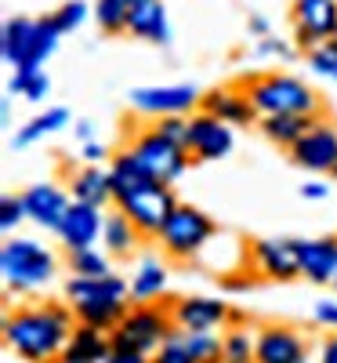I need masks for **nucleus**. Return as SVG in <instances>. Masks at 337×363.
<instances>
[{
  "mask_svg": "<svg viewBox=\"0 0 337 363\" xmlns=\"http://www.w3.org/2000/svg\"><path fill=\"white\" fill-rule=\"evenodd\" d=\"M76 330L69 301H33L4 313V345L25 363H58Z\"/></svg>",
  "mask_w": 337,
  "mask_h": 363,
  "instance_id": "nucleus-1",
  "label": "nucleus"
},
{
  "mask_svg": "<svg viewBox=\"0 0 337 363\" xmlns=\"http://www.w3.org/2000/svg\"><path fill=\"white\" fill-rule=\"evenodd\" d=\"M66 301L76 313V323L84 327H98L105 335L120 327V320L127 316L131 301V284L113 277H69L66 280Z\"/></svg>",
  "mask_w": 337,
  "mask_h": 363,
  "instance_id": "nucleus-2",
  "label": "nucleus"
},
{
  "mask_svg": "<svg viewBox=\"0 0 337 363\" xmlns=\"http://www.w3.org/2000/svg\"><path fill=\"white\" fill-rule=\"evenodd\" d=\"M239 87L251 95L258 116H323V102L316 95V87H309L294 73H251L243 77Z\"/></svg>",
  "mask_w": 337,
  "mask_h": 363,
  "instance_id": "nucleus-3",
  "label": "nucleus"
},
{
  "mask_svg": "<svg viewBox=\"0 0 337 363\" xmlns=\"http://www.w3.org/2000/svg\"><path fill=\"white\" fill-rule=\"evenodd\" d=\"M0 272H4L8 291L33 294V291H40L55 280L58 258L40 244V240L11 236V240H4V247H0Z\"/></svg>",
  "mask_w": 337,
  "mask_h": 363,
  "instance_id": "nucleus-4",
  "label": "nucleus"
},
{
  "mask_svg": "<svg viewBox=\"0 0 337 363\" xmlns=\"http://www.w3.org/2000/svg\"><path fill=\"white\" fill-rule=\"evenodd\" d=\"M174 335H178V327L171 320V309L149 301V306H131L127 309V316L120 320V327L109 335V342H113V349H127V352H138V356L152 359Z\"/></svg>",
  "mask_w": 337,
  "mask_h": 363,
  "instance_id": "nucleus-5",
  "label": "nucleus"
},
{
  "mask_svg": "<svg viewBox=\"0 0 337 363\" xmlns=\"http://www.w3.org/2000/svg\"><path fill=\"white\" fill-rule=\"evenodd\" d=\"M214 236H218V225H214V218L207 211H200L193 203H178L174 215L167 218V225L160 229L156 244L171 262H196L210 247Z\"/></svg>",
  "mask_w": 337,
  "mask_h": 363,
  "instance_id": "nucleus-6",
  "label": "nucleus"
},
{
  "mask_svg": "<svg viewBox=\"0 0 337 363\" xmlns=\"http://www.w3.org/2000/svg\"><path fill=\"white\" fill-rule=\"evenodd\" d=\"M113 203H116V211H124V215L135 222V229L142 236L156 240L181 200L174 196L171 186H164V182H142V186H135L127 193H116Z\"/></svg>",
  "mask_w": 337,
  "mask_h": 363,
  "instance_id": "nucleus-7",
  "label": "nucleus"
},
{
  "mask_svg": "<svg viewBox=\"0 0 337 363\" xmlns=\"http://www.w3.org/2000/svg\"><path fill=\"white\" fill-rule=\"evenodd\" d=\"M127 153L149 171V178L164 182V186H174V182L189 171L193 153L185 145H174L171 138H164L156 128H145L127 142Z\"/></svg>",
  "mask_w": 337,
  "mask_h": 363,
  "instance_id": "nucleus-8",
  "label": "nucleus"
},
{
  "mask_svg": "<svg viewBox=\"0 0 337 363\" xmlns=\"http://www.w3.org/2000/svg\"><path fill=\"white\" fill-rule=\"evenodd\" d=\"M171 320L181 335H214L218 327L232 323V309L225 298H210V294H181L171 301Z\"/></svg>",
  "mask_w": 337,
  "mask_h": 363,
  "instance_id": "nucleus-9",
  "label": "nucleus"
},
{
  "mask_svg": "<svg viewBox=\"0 0 337 363\" xmlns=\"http://www.w3.org/2000/svg\"><path fill=\"white\" fill-rule=\"evenodd\" d=\"M127 102L135 113L160 120V116H189L203 102V95L193 84H156V87H135Z\"/></svg>",
  "mask_w": 337,
  "mask_h": 363,
  "instance_id": "nucleus-10",
  "label": "nucleus"
},
{
  "mask_svg": "<svg viewBox=\"0 0 337 363\" xmlns=\"http://www.w3.org/2000/svg\"><path fill=\"white\" fill-rule=\"evenodd\" d=\"M294 44L297 51H312L337 33V0H294Z\"/></svg>",
  "mask_w": 337,
  "mask_h": 363,
  "instance_id": "nucleus-11",
  "label": "nucleus"
},
{
  "mask_svg": "<svg viewBox=\"0 0 337 363\" xmlns=\"http://www.w3.org/2000/svg\"><path fill=\"white\" fill-rule=\"evenodd\" d=\"M251 262L258 269V277L275 280V284H287L301 277V265H297V240L294 236H261L251 244Z\"/></svg>",
  "mask_w": 337,
  "mask_h": 363,
  "instance_id": "nucleus-12",
  "label": "nucleus"
},
{
  "mask_svg": "<svg viewBox=\"0 0 337 363\" xmlns=\"http://www.w3.org/2000/svg\"><path fill=\"white\" fill-rule=\"evenodd\" d=\"M254 363H309V342L301 330L268 323L254 330Z\"/></svg>",
  "mask_w": 337,
  "mask_h": 363,
  "instance_id": "nucleus-13",
  "label": "nucleus"
},
{
  "mask_svg": "<svg viewBox=\"0 0 337 363\" xmlns=\"http://www.w3.org/2000/svg\"><path fill=\"white\" fill-rule=\"evenodd\" d=\"M232 145H236V135L225 120L210 116L203 109L189 113V153H193V160H203V164L207 160H225L232 153Z\"/></svg>",
  "mask_w": 337,
  "mask_h": 363,
  "instance_id": "nucleus-14",
  "label": "nucleus"
},
{
  "mask_svg": "<svg viewBox=\"0 0 337 363\" xmlns=\"http://www.w3.org/2000/svg\"><path fill=\"white\" fill-rule=\"evenodd\" d=\"M290 160L312 174H330V167L337 164V124H326L319 116L290 149Z\"/></svg>",
  "mask_w": 337,
  "mask_h": 363,
  "instance_id": "nucleus-15",
  "label": "nucleus"
},
{
  "mask_svg": "<svg viewBox=\"0 0 337 363\" xmlns=\"http://www.w3.org/2000/svg\"><path fill=\"white\" fill-rule=\"evenodd\" d=\"M25 200V211H29V218H33L40 229H62L66 222V211L73 207V196L62 189V186H55V182H37V186H29L22 193Z\"/></svg>",
  "mask_w": 337,
  "mask_h": 363,
  "instance_id": "nucleus-16",
  "label": "nucleus"
},
{
  "mask_svg": "<svg viewBox=\"0 0 337 363\" xmlns=\"http://www.w3.org/2000/svg\"><path fill=\"white\" fill-rule=\"evenodd\" d=\"M200 109L210 113V116H218V120H225L229 128H251L254 120H261L258 109H254V102H251V95H247L239 84L207 91L203 102H200Z\"/></svg>",
  "mask_w": 337,
  "mask_h": 363,
  "instance_id": "nucleus-17",
  "label": "nucleus"
},
{
  "mask_svg": "<svg viewBox=\"0 0 337 363\" xmlns=\"http://www.w3.org/2000/svg\"><path fill=\"white\" fill-rule=\"evenodd\" d=\"M297 265H301V280L330 287L337 272V236L297 240Z\"/></svg>",
  "mask_w": 337,
  "mask_h": 363,
  "instance_id": "nucleus-18",
  "label": "nucleus"
},
{
  "mask_svg": "<svg viewBox=\"0 0 337 363\" xmlns=\"http://www.w3.org/2000/svg\"><path fill=\"white\" fill-rule=\"evenodd\" d=\"M102 225L105 215L102 207H91L73 200V207L66 211V222L58 229V240L66 244V251H84V247H95V240H102Z\"/></svg>",
  "mask_w": 337,
  "mask_h": 363,
  "instance_id": "nucleus-19",
  "label": "nucleus"
},
{
  "mask_svg": "<svg viewBox=\"0 0 337 363\" xmlns=\"http://www.w3.org/2000/svg\"><path fill=\"white\" fill-rule=\"evenodd\" d=\"M69 196L80 200V203H91V207H105L113 203V178H109V167H76L73 178H69Z\"/></svg>",
  "mask_w": 337,
  "mask_h": 363,
  "instance_id": "nucleus-20",
  "label": "nucleus"
},
{
  "mask_svg": "<svg viewBox=\"0 0 337 363\" xmlns=\"http://www.w3.org/2000/svg\"><path fill=\"white\" fill-rule=\"evenodd\" d=\"M109 352H113V342H109L105 330L76 323L73 338H69V345H66V352H62L58 363H105Z\"/></svg>",
  "mask_w": 337,
  "mask_h": 363,
  "instance_id": "nucleus-21",
  "label": "nucleus"
},
{
  "mask_svg": "<svg viewBox=\"0 0 337 363\" xmlns=\"http://www.w3.org/2000/svg\"><path fill=\"white\" fill-rule=\"evenodd\" d=\"M127 33L138 40H149V44H167L171 40V18H167L164 0H149L142 8H131Z\"/></svg>",
  "mask_w": 337,
  "mask_h": 363,
  "instance_id": "nucleus-22",
  "label": "nucleus"
},
{
  "mask_svg": "<svg viewBox=\"0 0 337 363\" xmlns=\"http://www.w3.org/2000/svg\"><path fill=\"white\" fill-rule=\"evenodd\" d=\"M167 280H171V272H167V265L160 258H142L138 269H135V277H131V301L135 306H149V301L164 298Z\"/></svg>",
  "mask_w": 337,
  "mask_h": 363,
  "instance_id": "nucleus-23",
  "label": "nucleus"
},
{
  "mask_svg": "<svg viewBox=\"0 0 337 363\" xmlns=\"http://www.w3.org/2000/svg\"><path fill=\"white\" fill-rule=\"evenodd\" d=\"M33 33H37V18H8L4 22V33H0V55L4 62L22 69L29 48H33Z\"/></svg>",
  "mask_w": 337,
  "mask_h": 363,
  "instance_id": "nucleus-24",
  "label": "nucleus"
},
{
  "mask_svg": "<svg viewBox=\"0 0 337 363\" xmlns=\"http://www.w3.org/2000/svg\"><path fill=\"white\" fill-rule=\"evenodd\" d=\"M138 236H142V233L135 229V222L124 215V211H109V215H105L102 240H105V255H109V258H127V255H135Z\"/></svg>",
  "mask_w": 337,
  "mask_h": 363,
  "instance_id": "nucleus-25",
  "label": "nucleus"
},
{
  "mask_svg": "<svg viewBox=\"0 0 337 363\" xmlns=\"http://www.w3.org/2000/svg\"><path fill=\"white\" fill-rule=\"evenodd\" d=\"M316 120H319V116H261V120H258V128H261V135H265L272 145L294 149L297 138L309 131Z\"/></svg>",
  "mask_w": 337,
  "mask_h": 363,
  "instance_id": "nucleus-26",
  "label": "nucleus"
},
{
  "mask_svg": "<svg viewBox=\"0 0 337 363\" xmlns=\"http://www.w3.org/2000/svg\"><path fill=\"white\" fill-rule=\"evenodd\" d=\"M69 124V109H62V106H51V109H44V113H37L29 124H22L18 128V135H15V149H25V145H37L40 138H47V135H58Z\"/></svg>",
  "mask_w": 337,
  "mask_h": 363,
  "instance_id": "nucleus-27",
  "label": "nucleus"
},
{
  "mask_svg": "<svg viewBox=\"0 0 337 363\" xmlns=\"http://www.w3.org/2000/svg\"><path fill=\"white\" fill-rule=\"evenodd\" d=\"M58 37H62V29L55 26V18H51V15L37 18L33 48H29V58H25V66H22V69H40V66L47 62V58H51V51L58 48Z\"/></svg>",
  "mask_w": 337,
  "mask_h": 363,
  "instance_id": "nucleus-28",
  "label": "nucleus"
},
{
  "mask_svg": "<svg viewBox=\"0 0 337 363\" xmlns=\"http://www.w3.org/2000/svg\"><path fill=\"white\" fill-rule=\"evenodd\" d=\"M8 91L11 95H22L25 102H44L51 95V77L44 69H15Z\"/></svg>",
  "mask_w": 337,
  "mask_h": 363,
  "instance_id": "nucleus-29",
  "label": "nucleus"
},
{
  "mask_svg": "<svg viewBox=\"0 0 337 363\" xmlns=\"http://www.w3.org/2000/svg\"><path fill=\"white\" fill-rule=\"evenodd\" d=\"M69 277H113L109 255H102L98 247H84V251H69L66 258Z\"/></svg>",
  "mask_w": 337,
  "mask_h": 363,
  "instance_id": "nucleus-30",
  "label": "nucleus"
},
{
  "mask_svg": "<svg viewBox=\"0 0 337 363\" xmlns=\"http://www.w3.org/2000/svg\"><path fill=\"white\" fill-rule=\"evenodd\" d=\"M95 22L105 29L109 37L116 33H127V18H131V8H127V0H95Z\"/></svg>",
  "mask_w": 337,
  "mask_h": 363,
  "instance_id": "nucleus-31",
  "label": "nucleus"
},
{
  "mask_svg": "<svg viewBox=\"0 0 337 363\" xmlns=\"http://www.w3.org/2000/svg\"><path fill=\"white\" fill-rule=\"evenodd\" d=\"M181 345L196 363H225V338H218V330L214 335H181Z\"/></svg>",
  "mask_w": 337,
  "mask_h": 363,
  "instance_id": "nucleus-32",
  "label": "nucleus"
},
{
  "mask_svg": "<svg viewBox=\"0 0 337 363\" xmlns=\"http://www.w3.org/2000/svg\"><path fill=\"white\" fill-rule=\"evenodd\" d=\"M225 363H254V335L243 327L225 330Z\"/></svg>",
  "mask_w": 337,
  "mask_h": 363,
  "instance_id": "nucleus-33",
  "label": "nucleus"
},
{
  "mask_svg": "<svg viewBox=\"0 0 337 363\" xmlns=\"http://www.w3.org/2000/svg\"><path fill=\"white\" fill-rule=\"evenodd\" d=\"M309 58V69L316 77H326V80H337V40H323L316 44L312 51H304Z\"/></svg>",
  "mask_w": 337,
  "mask_h": 363,
  "instance_id": "nucleus-34",
  "label": "nucleus"
},
{
  "mask_svg": "<svg viewBox=\"0 0 337 363\" xmlns=\"http://www.w3.org/2000/svg\"><path fill=\"white\" fill-rule=\"evenodd\" d=\"M51 18H55V26L62 29V33H73V29L84 26V18H87V4H84V0H66V4L58 8Z\"/></svg>",
  "mask_w": 337,
  "mask_h": 363,
  "instance_id": "nucleus-35",
  "label": "nucleus"
},
{
  "mask_svg": "<svg viewBox=\"0 0 337 363\" xmlns=\"http://www.w3.org/2000/svg\"><path fill=\"white\" fill-rule=\"evenodd\" d=\"M152 128H156L164 138H171L174 145H185L189 149V116H160Z\"/></svg>",
  "mask_w": 337,
  "mask_h": 363,
  "instance_id": "nucleus-36",
  "label": "nucleus"
},
{
  "mask_svg": "<svg viewBox=\"0 0 337 363\" xmlns=\"http://www.w3.org/2000/svg\"><path fill=\"white\" fill-rule=\"evenodd\" d=\"M29 218V211H25V200L22 196H4V203H0V229L11 233L15 225H22Z\"/></svg>",
  "mask_w": 337,
  "mask_h": 363,
  "instance_id": "nucleus-37",
  "label": "nucleus"
},
{
  "mask_svg": "<svg viewBox=\"0 0 337 363\" xmlns=\"http://www.w3.org/2000/svg\"><path fill=\"white\" fill-rule=\"evenodd\" d=\"M149 363H196L193 356H189V349L185 345H181V330H178V335L156 352V356H152Z\"/></svg>",
  "mask_w": 337,
  "mask_h": 363,
  "instance_id": "nucleus-38",
  "label": "nucleus"
},
{
  "mask_svg": "<svg viewBox=\"0 0 337 363\" xmlns=\"http://www.w3.org/2000/svg\"><path fill=\"white\" fill-rule=\"evenodd\" d=\"M297 44H287V40H275V37H261L258 40V55H268V58H294Z\"/></svg>",
  "mask_w": 337,
  "mask_h": 363,
  "instance_id": "nucleus-39",
  "label": "nucleus"
},
{
  "mask_svg": "<svg viewBox=\"0 0 337 363\" xmlns=\"http://www.w3.org/2000/svg\"><path fill=\"white\" fill-rule=\"evenodd\" d=\"M312 316H316V323H319V327L337 330V298H323V301H316Z\"/></svg>",
  "mask_w": 337,
  "mask_h": 363,
  "instance_id": "nucleus-40",
  "label": "nucleus"
},
{
  "mask_svg": "<svg viewBox=\"0 0 337 363\" xmlns=\"http://www.w3.org/2000/svg\"><path fill=\"white\" fill-rule=\"evenodd\" d=\"M84 164H91V167H102L105 160H113L109 157V149L102 145V142H87V145H80V153H76Z\"/></svg>",
  "mask_w": 337,
  "mask_h": 363,
  "instance_id": "nucleus-41",
  "label": "nucleus"
},
{
  "mask_svg": "<svg viewBox=\"0 0 337 363\" xmlns=\"http://www.w3.org/2000/svg\"><path fill=\"white\" fill-rule=\"evenodd\" d=\"M319 363H337V330H330V335L323 338V345H319Z\"/></svg>",
  "mask_w": 337,
  "mask_h": 363,
  "instance_id": "nucleus-42",
  "label": "nucleus"
},
{
  "mask_svg": "<svg viewBox=\"0 0 337 363\" xmlns=\"http://www.w3.org/2000/svg\"><path fill=\"white\" fill-rule=\"evenodd\" d=\"M247 29H251V37H258V40H261V37H272V26H268L265 15H251V18H247Z\"/></svg>",
  "mask_w": 337,
  "mask_h": 363,
  "instance_id": "nucleus-43",
  "label": "nucleus"
},
{
  "mask_svg": "<svg viewBox=\"0 0 337 363\" xmlns=\"http://www.w3.org/2000/svg\"><path fill=\"white\" fill-rule=\"evenodd\" d=\"M105 363H149V356H138V352H127V349H113Z\"/></svg>",
  "mask_w": 337,
  "mask_h": 363,
  "instance_id": "nucleus-44",
  "label": "nucleus"
},
{
  "mask_svg": "<svg viewBox=\"0 0 337 363\" xmlns=\"http://www.w3.org/2000/svg\"><path fill=\"white\" fill-rule=\"evenodd\" d=\"M326 186H323V182H304V186H301V196L304 200H326Z\"/></svg>",
  "mask_w": 337,
  "mask_h": 363,
  "instance_id": "nucleus-45",
  "label": "nucleus"
},
{
  "mask_svg": "<svg viewBox=\"0 0 337 363\" xmlns=\"http://www.w3.org/2000/svg\"><path fill=\"white\" fill-rule=\"evenodd\" d=\"M76 138H80V145L95 142V124L91 120H76Z\"/></svg>",
  "mask_w": 337,
  "mask_h": 363,
  "instance_id": "nucleus-46",
  "label": "nucleus"
},
{
  "mask_svg": "<svg viewBox=\"0 0 337 363\" xmlns=\"http://www.w3.org/2000/svg\"><path fill=\"white\" fill-rule=\"evenodd\" d=\"M225 287H229V291H247V287H251V277H239V280H225Z\"/></svg>",
  "mask_w": 337,
  "mask_h": 363,
  "instance_id": "nucleus-47",
  "label": "nucleus"
},
{
  "mask_svg": "<svg viewBox=\"0 0 337 363\" xmlns=\"http://www.w3.org/2000/svg\"><path fill=\"white\" fill-rule=\"evenodd\" d=\"M142 4H149V0H127V8H142Z\"/></svg>",
  "mask_w": 337,
  "mask_h": 363,
  "instance_id": "nucleus-48",
  "label": "nucleus"
},
{
  "mask_svg": "<svg viewBox=\"0 0 337 363\" xmlns=\"http://www.w3.org/2000/svg\"><path fill=\"white\" fill-rule=\"evenodd\" d=\"M330 178H333V182H337V164H333V167H330Z\"/></svg>",
  "mask_w": 337,
  "mask_h": 363,
  "instance_id": "nucleus-49",
  "label": "nucleus"
},
{
  "mask_svg": "<svg viewBox=\"0 0 337 363\" xmlns=\"http://www.w3.org/2000/svg\"><path fill=\"white\" fill-rule=\"evenodd\" d=\"M330 287H333V291H337V272H333V280H330Z\"/></svg>",
  "mask_w": 337,
  "mask_h": 363,
  "instance_id": "nucleus-50",
  "label": "nucleus"
},
{
  "mask_svg": "<svg viewBox=\"0 0 337 363\" xmlns=\"http://www.w3.org/2000/svg\"><path fill=\"white\" fill-rule=\"evenodd\" d=\"M333 40H337V33H333Z\"/></svg>",
  "mask_w": 337,
  "mask_h": 363,
  "instance_id": "nucleus-51",
  "label": "nucleus"
}]
</instances>
